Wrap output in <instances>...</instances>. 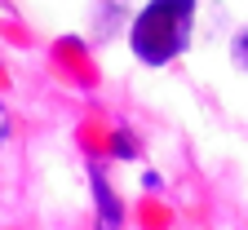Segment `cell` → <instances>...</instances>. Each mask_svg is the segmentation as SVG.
Returning a JSON list of instances; mask_svg holds the SVG:
<instances>
[{"label": "cell", "mask_w": 248, "mask_h": 230, "mask_svg": "<svg viewBox=\"0 0 248 230\" xmlns=\"http://www.w3.org/2000/svg\"><path fill=\"white\" fill-rule=\"evenodd\" d=\"M5 142H9V107L0 102V146H5Z\"/></svg>", "instance_id": "4"}, {"label": "cell", "mask_w": 248, "mask_h": 230, "mask_svg": "<svg viewBox=\"0 0 248 230\" xmlns=\"http://www.w3.org/2000/svg\"><path fill=\"white\" fill-rule=\"evenodd\" d=\"M93 173V204H98V230H120V199L102 177V164H89Z\"/></svg>", "instance_id": "2"}, {"label": "cell", "mask_w": 248, "mask_h": 230, "mask_svg": "<svg viewBox=\"0 0 248 230\" xmlns=\"http://www.w3.org/2000/svg\"><path fill=\"white\" fill-rule=\"evenodd\" d=\"M195 0H146L129 27V49L142 67H169L191 49Z\"/></svg>", "instance_id": "1"}, {"label": "cell", "mask_w": 248, "mask_h": 230, "mask_svg": "<svg viewBox=\"0 0 248 230\" xmlns=\"http://www.w3.org/2000/svg\"><path fill=\"white\" fill-rule=\"evenodd\" d=\"M231 62L239 71H248V27H239L235 36H231Z\"/></svg>", "instance_id": "3"}]
</instances>
